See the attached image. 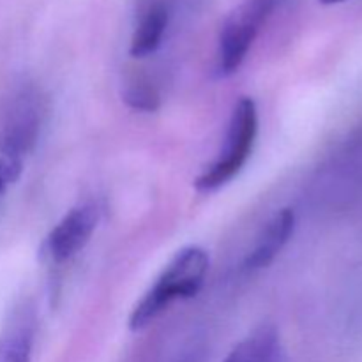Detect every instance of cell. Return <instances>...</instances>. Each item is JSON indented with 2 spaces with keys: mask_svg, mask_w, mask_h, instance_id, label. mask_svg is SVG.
<instances>
[{
  "mask_svg": "<svg viewBox=\"0 0 362 362\" xmlns=\"http://www.w3.org/2000/svg\"><path fill=\"white\" fill-rule=\"evenodd\" d=\"M209 253L200 246L177 251L154 285L145 292L129 315V329L138 332L158 320L173 303L197 296L207 278Z\"/></svg>",
  "mask_w": 362,
  "mask_h": 362,
  "instance_id": "6da1fadb",
  "label": "cell"
},
{
  "mask_svg": "<svg viewBox=\"0 0 362 362\" xmlns=\"http://www.w3.org/2000/svg\"><path fill=\"white\" fill-rule=\"evenodd\" d=\"M258 133L257 103L251 98H240L232 110L228 120L225 144L218 158L197 177L194 187L202 193H212L226 186L235 175H239L253 152Z\"/></svg>",
  "mask_w": 362,
  "mask_h": 362,
  "instance_id": "7a4b0ae2",
  "label": "cell"
},
{
  "mask_svg": "<svg viewBox=\"0 0 362 362\" xmlns=\"http://www.w3.org/2000/svg\"><path fill=\"white\" fill-rule=\"evenodd\" d=\"M283 0H243L223 21L218 39V64L221 78L232 76L246 60L264 25L271 20Z\"/></svg>",
  "mask_w": 362,
  "mask_h": 362,
  "instance_id": "3957f363",
  "label": "cell"
},
{
  "mask_svg": "<svg viewBox=\"0 0 362 362\" xmlns=\"http://www.w3.org/2000/svg\"><path fill=\"white\" fill-rule=\"evenodd\" d=\"M42 99L34 88L16 92L7 106L0 136V154L25 159L37 144L42 124Z\"/></svg>",
  "mask_w": 362,
  "mask_h": 362,
  "instance_id": "277c9868",
  "label": "cell"
},
{
  "mask_svg": "<svg viewBox=\"0 0 362 362\" xmlns=\"http://www.w3.org/2000/svg\"><path fill=\"white\" fill-rule=\"evenodd\" d=\"M99 223V209L94 204H81L71 209L52 228L42 244V257L52 264H64L76 257L94 235Z\"/></svg>",
  "mask_w": 362,
  "mask_h": 362,
  "instance_id": "5b68a950",
  "label": "cell"
},
{
  "mask_svg": "<svg viewBox=\"0 0 362 362\" xmlns=\"http://www.w3.org/2000/svg\"><path fill=\"white\" fill-rule=\"evenodd\" d=\"M293 232H296V212L288 207L276 212L262 228L257 244L246 257L244 269L247 272H257L269 267L292 239Z\"/></svg>",
  "mask_w": 362,
  "mask_h": 362,
  "instance_id": "8992f818",
  "label": "cell"
},
{
  "mask_svg": "<svg viewBox=\"0 0 362 362\" xmlns=\"http://www.w3.org/2000/svg\"><path fill=\"white\" fill-rule=\"evenodd\" d=\"M170 18L172 11L168 0H147L138 13L136 25L131 35V55L144 59L158 52L168 30Z\"/></svg>",
  "mask_w": 362,
  "mask_h": 362,
  "instance_id": "52a82bcc",
  "label": "cell"
},
{
  "mask_svg": "<svg viewBox=\"0 0 362 362\" xmlns=\"http://www.w3.org/2000/svg\"><path fill=\"white\" fill-rule=\"evenodd\" d=\"M35 327L34 308L23 304L14 310L0 336V362H32Z\"/></svg>",
  "mask_w": 362,
  "mask_h": 362,
  "instance_id": "ba28073f",
  "label": "cell"
},
{
  "mask_svg": "<svg viewBox=\"0 0 362 362\" xmlns=\"http://www.w3.org/2000/svg\"><path fill=\"white\" fill-rule=\"evenodd\" d=\"M283 349L278 331L272 325H262L237 343L221 362H281Z\"/></svg>",
  "mask_w": 362,
  "mask_h": 362,
  "instance_id": "9c48e42d",
  "label": "cell"
},
{
  "mask_svg": "<svg viewBox=\"0 0 362 362\" xmlns=\"http://www.w3.org/2000/svg\"><path fill=\"white\" fill-rule=\"evenodd\" d=\"M124 101L127 106L136 112H156L161 105V95L159 90L151 83L148 80L138 78V80L127 83L126 90H124Z\"/></svg>",
  "mask_w": 362,
  "mask_h": 362,
  "instance_id": "30bf717a",
  "label": "cell"
},
{
  "mask_svg": "<svg viewBox=\"0 0 362 362\" xmlns=\"http://www.w3.org/2000/svg\"><path fill=\"white\" fill-rule=\"evenodd\" d=\"M322 6H336V4H343V2H349V0H318Z\"/></svg>",
  "mask_w": 362,
  "mask_h": 362,
  "instance_id": "8fae6325",
  "label": "cell"
}]
</instances>
